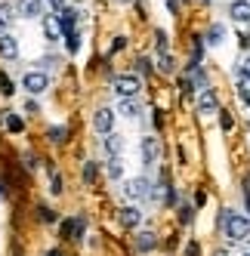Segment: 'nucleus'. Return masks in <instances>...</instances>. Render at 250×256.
Masks as SVG:
<instances>
[{
  "label": "nucleus",
  "instance_id": "20",
  "mask_svg": "<svg viewBox=\"0 0 250 256\" xmlns=\"http://www.w3.org/2000/svg\"><path fill=\"white\" fill-rule=\"evenodd\" d=\"M238 90H241V93H244V96L250 93V78L244 74V71H238Z\"/></svg>",
  "mask_w": 250,
  "mask_h": 256
},
{
  "label": "nucleus",
  "instance_id": "11",
  "mask_svg": "<svg viewBox=\"0 0 250 256\" xmlns=\"http://www.w3.org/2000/svg\"><path fill=\"white\" fill-rule=\"evenodd\" d=\"M228 16L235 22H250V4H247V0H235V4L228 6Z\"/></svg>",
  "mask_w": 250,
  "mask_h": 256
},
{
  "label": "nucleus",
  "instance_id": "19",
  "mask_svg": "<svg viewBox=\"0 0 250 256\" xmlns=\"http://www.w3.org/2000/svg\"><path fill=\"white\" fill-rule=\"evenodd\" d=\"M108 176H112V179H120V176H124V164H120L118 158L108 164Z\"/></svg>",
  "mask_w": 250,
  "mask_h": 256
},
{
  "label": "nucleus",
  "instance_id": "12",
  "mask_svg": "<svg viewBox=\"0 0 250 256\" xmlns=\"http://www.w3.org/2000/svg\"><path fill=\"white\" fill-rule=\"evenodd\" d=\"M133 244H136V250H139V253H148V250H154L158 238H154V232H139Z\"/></svg>",
  "mask_w": 250,
  "mask_h": 256
},
{
  "label": "nucleus",
  "instance_id": "32",
  "mask_svg": "<svg viewBox=\"0 0 250 256\" xmlns=\"http://www.w3.org/2000/svg\"><path fill=\"white\" fill-rule=\"evenodd\" d=\"M50 4H52V6H62V0H50Z\"/></svg>",
  "mask_w": 250,
  "mask_h": 256
},
{
  "label": "nucleus",
  "instance_id": "18",
  "mask_svg": "<svg viewBox=\"0 0 250 256\" xmlns=\"http://www.w3.org/2000/svg\"><path fill=\"white\" fill-rule=\"evenodd\" d=\"M6 130H12V133H22V130H25L22 118H19V114H6Z\"/></svg>",
  "mask_w": 250,
  "mask_h": 256
},
{
  "label": "nucleus",
  "instance_id": "4",
  "mask_svg": "<svg viewBox=\"0 0 250 256\" xmlns=\"http://www.w3.org/2000/svg\"><path fill=\"white\" fill-rule=\"evenodd\" d=\"M139 78H133V74H124V78H114V93L120 96V99H133L136 93H139Z\"/></svg>",
  "mask_w": 250,
  "mask_h": 256
},
{
  "label": "nucleus",
  "instance_id": "6",
  "mask_svg": "<svg viewBox=\"0 0 250 256\" xmlns=\"http://www.w3.org/2000/svg\"><path fill=\"white\" fill-rule=\"evenodd\" d=\"M0 59H19V44H16V38H10V34H0Z\"/></svg>",
  "mask_w": 250,
  "mask_h": 256
},
{
  "label": "nucleus",
  "instance_id": "35",
  "mask_svg": "<svg viewBox=\"0 0 250 256\" xmlns=\"http://www.w3.org/2000/svg\"><path fill=\"white\" fill-rule=\"evenodd\" d=\"M118 4H127V0H118Z\"/></svg>",
  "mask_w": 250,
  "mask_h": 256
},
{
  "label": "nucleus",
  "instance_id": "13",
  "mask_svg": "<svg viewBox=\"0 0 250 256\" xmlns=\"http://www.w3.org/2000/svg\"><path fill=\"white\" fill-rule=\"evenodd\" d=\"M158 154H160V148H158V139H142V160L146 164H154L158 160Z\"/></svg>",
  "mask_w": 250,
  "mask_h": 256
},
{
  "label": "nucleus",
  "instance_id": "14",
  "mask_svg": "<svg viewBox=\"0 0 250 256\" xmlns=\"http://www.w3.org/2000/svg\"><path fill=\"white\" fill-rule=\"evenodd\" d=\"M118 112L124 114V118H139V112H142V105H139V99L133 96V99H120V105H118Z\"/></svg>",
  "mask_w": 250,
  "mask_h": 256
},
{
  "label": "nucleus",
  "instance_id": "10",
  "mask_svg": "<svg viewBox=\"0 0 250 256\" xmlns=\"http://www.w3.org/2000/svg\"><path fill=\"white\" fill-rule=\"evenodd\" d=\"M44 34L50 40H59L62 38V22H59V16H44Z\"/></svg>",
  "mask_w": 250,
  "mask_h": 256
},
{
  "label": "nucleus",
  "instance_id": "9",
  "mask_svg": "<svg viewBox=\"0 0 250 256\" xmlns=\"http://www.w3.org/2000/svg\"><path fill=\"white\" fill-rule=\"evenodd\" d=\"M118 219H120V226L136 228V226L142 222V213H139V207H124V210L118 213Z\"/></svg>",
  "mask_w": 250,
  "mask_h": 256
},
{
  "label": "nucleus",
  "instance_id": "5",
  "mask_svg": "<svg viewBox=\"0 0 250 256\" xmlns=\"http://www.w3.org/2000/svg\"><path fill=\"white\" fill-rule=\"evenodd\" d=\"M93 130L102 133V136H112V130H114V112L112 108H99L93 114Z\"/></svg>",
  "mask_w": 250,
  "mask_h": 256
},
{
  "label": "nucleus",
  "instance_id": "22",
  "mask_svg": "<svg viewBox=\"0 0 250 256\" xmlns=\"http://www.w3.org/2000/svg\"><path fill=\"white\" fill-rule=\"evenodd\" d=\"M96 170H99V167H96L93 160H90V164H84V179H86V182H93V179H96Z\"/></svg>",
  "mask_w": 250,
  "mask_h": 256
},
{
  "label": "nucleus",
  "instance_id": "25",
  "mask_svg": "<svg viewBox=\"0 0 250 256\" xmlns=\"http://www.w3.org/2000/svg\"><path fill=\"white\" fill-rule=\"evenodd\" d=\"M0 90H4V96H12V84L6 74H0Z\"/></svg>",
  "mask_w": 250,
  "mask_h": 256
},
{
  "label": "nucleus",
  "instance_id": "30",
  "mask_svg": "<svg viewBox=\"0 0 250 256\" xmlns=\"http://www.w3.org/2000/svg\"><path fill=\"white\" fill-rule=\"evenodd\" d=\"M241 71H244V74L250 78V56H247V62H244V68H241Z\"/></svg>",
  "mask_w": 250,
  "mask_h": 256
},
{
  "label": "nucleus",
  "instance_id": "17",
  "mask_svg": "<svg viewBox=\"0 0 250 256\" xmlns=\"http://www.w3.org/2000/svg\"><path fill=\"white\" fill-rule=\"evenodd\" d=\"M222 38H226V31H222L220 25L207 31V44H213V46H220V44H222Z\"/></svg>",
  "mask_w": 250,
  "mask_h": 256
},
{
  "label": "nucleus",
  "instance_id": "24",
  "mask_svg": "<svg viewBox=\"0 0 250 256\" xmlns=\"http://www.w3.org/2000/svg\"><path fill=\"white\" fill-rule=\"evenodd\" d=\"M38 216H40V222H52V219H56L50 207H38Z\"/></svg>",
  "mask_w": 250,
  "mask_h": 256
},
{
  "label": "nucleus",
  "instance_id": "23",
  "mask_svg": "<svg viewBox=\"0 0 250 256\" xmlns=\"http://www.w3.org/2000/svg\"><path fill=\"white\" fill-rule=\"evenodd\" d=\"M65 136H68L65 126H52V130H50V139H52V142H65Z\"/></svg>",
  "mask_w": 250,
  "mask_h": 256
},
{
  "label": "nucleus",
  "instance_id": "31",
  "mask_svg": "<svg viewBox=\"0 0 250 256\" xmlns=\"http://www.w3.org/2000/svg\"><path fill=\"white\" fill-rule=\"evenodd\" d=\"M46 256H62V253H59V250H50V253H46Z\"/></svg>",
  "mask_w": 250,
  "mask_h": 256
},
{
  "label": "nucleus",
  "instance_id": "16",
  "mask_svg": "<svg viewBox=\"0 0 250 256\" xmlns=\"http://www.w3.org/2000/svg\"><path fill=\"white\" fill-rule=\"evenodd\" d=\"M105 152L112 154V160L120 158V152H124V139H120V136H108V139H105Z\"/></svg>",
  "mask_w": 250,
  "mask_h": 256
},
{
  "label": "nucleus",
  "instance_id": "8",
  "mask_svg": "<svg viewBox=\"0 0 250 256\" xmlns=\"http://www.w3.org/2000/svg\"><path fill=\"white\" fill-rule=\"evenodd\" d=\"M84 228H86V222L80 216H74V219H68V222H62V238H74L78 241V238L84 234Z\"/></svg>",
  "mask_w": 250,
  "mask_h": 256
},
{
  "label": "nucleus",
  "instance_id": "1",
  "mask_svg": "<svg viewBox=\"0 0 250 256\" xmlns=\"http://www.w3.org/2000/svg\"><path fill=\"white\" fill-rule=\"evenodd\" d=\"M222 228H226V234L232 238V241H241V238H247L250 234V219L244 216V213H235V210H222Z\"/></svg>",
  "mask_w": 250,
  "mask_h": 256
},
{
  "label": "nucleus",
  "instance_id": "21",
  "mask_svg": "<svg viewBox=\"0 0 250 256\" xmlns=\"http://www.w3.org/2000/svg\"><path fill=\"white\" fill-rule=\"evenodd\" d=\"M194 84H207V74H204V71H201L198 65L192 68V86H194Z\"/></svg>",
  "mask_w": 250,
  "mask_h": 256
},
{
  "label": "nucleus",
  "instance_id": "3",
  "mask_svg": "<svg viewBox=\"0 0 250 256\" xmlns=\"http://www.w3.org/2000/svg\"><path fill=\"white\" fill-rule=\"evenodd\" d=\"M22 84H25V90L31 96H40L44 90L50 86V78H46V71H28V74L22 78Z\"/></svg>",
  "mask_w": 250,
  "mask_h": 256
},
{
  "label": "nucleus",
  "instance_id": "2",
  "mask_svg": "<svg viewBox=\"0 0 250 256\" xmlns=\"http://www.w3.org/2000/svg\"><path fill=\"white\" fill-rule=\"evenodd\" d=\"M124 194H127L130 200H146V198H152V186H148V179H146V176L130 179L127 186H124Z\"/></svg>",
  "mask_w": 250,
  "mask_h": 256
},
{
  "label": "nucleus",
  "instance_id": "33",
  "mask_svg": "<svg viewBox=\"0 0 250 256\" xmlns=\"http://www.w3.org/2000/svg\"><path fill=\"white\" fill-rule=\"evenodd\" d=\"M213 256H226V250H216V253H213Z\"/></svg>",
  "mask_w": 250,
  "mask_h": 256
},
{
  "label": "nucleus",
  "instance_id": "27",
  "mask_svg": "<svg viewBox=\"0 0 250 256\" xmlns=\"http://www.w3.org/2000/svg\"><path fill=\"white\" fill-rule=\"evenodd\" d=\"M68 50H71V52L80 50V38H78V34H68Z\"/></svg>",
  "mask_w": 250,
  "mask_h": 256
},
{
  "label": "nucleus",
  "instance_id": "29",
  "mask_svg": "<svg viewBox=\"0 0 250 256\" xmlns=\"http://www.w3.org/2000/svg\"><path fill=\"white\" fill-rule=\"evenodd\" d=\"M186 256H198V247H194V244H188V247H186Z\"/></svg>",
  "mask_w": 250,
  "mask_h": 256
},
{
  "label": "nucleus",
  "instance_id": "26",
  "mask_svg": "<svg viewBox=\"0 0 250 256\" xmlns=\"http://www.w3.org/2000/svg\"><path fill=\"white\" fill-rule=\"evenodd\" d=\"M158 68H160V71H173V59H170V56H160V59H158Z\"/></svg>",
  "mask_w": 250,
  "mask_h": 256
},
{
  "label": "nucleus",
  "instance_id": "34",
  "mask_svg": "<svg viewBox=\"0 0 250 256\" xmlns=\"http://www.w3.org/2000/svg\"><path fill=\"white\" fill-rule=\"evenodd\" d=\"M244 102H247V105H250V93H247V96H244Z\"/></svg>",
  "mask_w": 250,
  "mask_h": 256
},
{
  "label": "nucleus",
  "instance_id": "15",
  "mask_svg": "<svg viewBox=\"0 0 250 256\" xmlns=\"http://www.w3.org/2000/svg\"><path fill=\"white\" fill-rule=\"evenodd\" d=\"M40 10H44V0H22V4H19V12L25 16V19L40 16Z\"/></svg>",
  "mask_w": 250,
  "mask_h": 256
},
{
  "label": "nucleus",
  "instance_id": "7",
  "mask_svg": "<svg viewBox=\"0 0 250 256\" xmlns=\"http://www.w3.org/2000/svg\"><path fill=\"white\" fill-rule=\"evenodd\" d=\"M216 108H220L216 93H213V90H204V93L198 96V112H201V114H213Z\"/></svg>",
  "mask_w": 250,
  "mask_h": 256
},
{
  "label": "nucleus",
  "instance_id": "28",
  "mask_svg": "<svg viewBox=\"0 0 250 256\" xmlns=\"http://www.w3.org/2000/svg\"><path fill=\"white\" fill-rule=\"evenodd\" d=\"M59 192H62V179L52 176V194H59Z\"/></svg>",
  "mask_w": 250,
  "mask_h": 256
}]
</instances>
